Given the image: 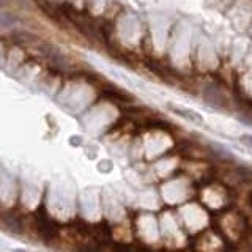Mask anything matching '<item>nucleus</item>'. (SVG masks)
I'll return each mask as SVG.
<instances>
[{"label":"nucleus","mask_w":252,"mask_h":252,"mask_svg":"<svg viewBox=\"0 0 252 252\" xmlns=\"http://www.w3.org/2000/svg\"><path fill=\"white\" fill-rule=\"evenodd\" d=\"M251 252H252V248H251Z\"/></svg>","instance_id":"obj_10"},{"label":"nucleus","mask_w":252,"mask_h":252,"mask_svg":"<svg viewBox=\"0 0 252 252\" xmlns=\"http://www.w3.org/2000/svg\"><path fill=\"white\" fill-rule=\"evenodd\" d=\"M246 202H248V205H249V207L252 208V191L248 194V199H246Z\"/></svg>","instance_id":"obj_8"},{"label":"nucleus","mask_w":252,"mask_h":252,"mask_svg":"<svg viewBox=\"0 0 252 252\" xmlns=\"http://www.w3.org/2000/svg\"><path fill=\"white\" fill-rule=\"evenodd\" d=\"M2 224L6 232L21 233V230H22V220H21V218L14 216V215H5L2 219Z\"/></svg>","instance_id":"obj_2"},{"label":"nucleus","mask_w":252,"mask_h":252,"mask_svg":"<svg viewBox=\"0 0 252 252\" xmlns=\"http://www.w3.org/2000/svg\"><path fill=\"white\" fill-rule=\"evenodd\" d=\"M170 110H172V112L178 114V115H181V117H185L186 120H191V122H194V123H197V125H203L202 117H200L199 114L192 112V110L181 109V107H173V106H170Z\"/></svg>","instance_id":"obj_3"},{"label":"nucleus","mask_w":252,"mask_h":252,"mask_svg":"<svg viewBox=\"0 0 252 252\" xmlns=\"http://www.w3.org/2000/svg\"><path fill=\"white\" fill-rule=\"evenodd\" d=\"M13 252H26V251H21V249H14Z\"/></svg>","instance_id":"obj_9"},{"label":"nucleus","mask_w":252,"mask_h":252,"mask_svg":"<svg viewBox=\"0 0 252 252\" xmlns=\"http://www.w3.org/2000/svg\"><path fill=\"white\" fill-rule=\"evenodd\" d=\"M114 252H132V249L126 244H120V243H115L114 244Z\"/></svg>","instance_id":"obj_6"},{"label":"nucleus","mask_w":252,"mask_h":252,"mask_svg":"<svg viewBox=\"0 0 252 252\" xmlns=\"http://www.w3.org/2000/svg\"><path fill=\"white\" fill-rule=\"evenodd\" d=\"M241 142L244 145H248L249 148H252V136H249V134H244V136H241Z\"/></svg>","instance_id":"obj_7"},{"label":"nucleus","mask_w":252,"mask_h":252,"mask_svg":"<svg viewBox=\"0 0 252 252\" xmlns=\"http://www.w3.org/2000/svg\"><path fill=\"white\" fill-rule=\"evenodd\" d=\"M76 252H104L101 248V244L98 243H85L82 246H79Z\"/></svg>","instance_id":"obj_5"},{"label":"nucleus","mask_w":252,"mask_h":252,"mask_svg":"<svg viewBox=\"0 0 252 252\" xmlns=\"http://www.w3.org/2000/svg\"><path fill=\"white\" fill-rule=\"evenodd\" d=\"M236 173H238V177L243 183H252V167L238 165V167H236Z\"/></svg>","instance_id":"obj_4"},{"label":"nucleus","mask_w":252,"mask_h":252,"mask_svg":"<svg viewBox=\"0 0 252 252\" xmlns=\"http://www.w3.org/2000/svg\"><path fill=\"white\" fill-rule=\"evenodd\" d=\"M35 220H36V230L43 240L52 241L55 236H57V227H55V224L52 222V219L46 215L44 210L36 211Z\"/></svg>","instance_id":"obj_1"}]
</instances>
